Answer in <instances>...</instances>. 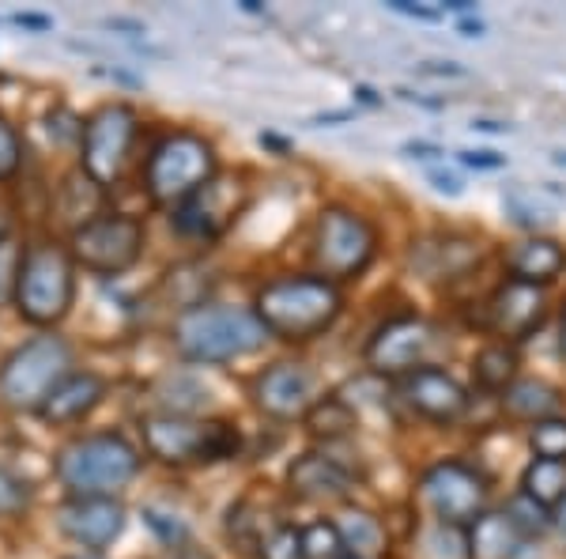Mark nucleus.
I'll list each match as a JSON object with an SVG mask.
<instances>
[{
    "instance_id": "f704fd0d",
    "label": "nucleus",
    "mask_w": 566,
    "mask_h": 559,
    "mask_svg": "<svg viewBox=\"0 0 566 559\" xmlns=\"http://www.w3.org/2000/svg\"><path fill=\"white\" fill-rule=\"evenodd\" d=\"M23 163V148H20V133L12 130L4 114H0V182H8Z\"/></svg>"
},
{
    "instance_id": "72a5a7b5",
    "label": "nucleus",
    "mask_w": 566,
    "mask_h": 559,
    "mask_svg": "<svg viewBox=\"0 0 566 559\" xmlns=\"http://www.w3.org/2000/svg\"><path fill=\"white\" fill-rule=\"evenodd\" d=\"M506 518L514 521L517 529H522V537L525 534H541V529H547V521H552L541 503H533L528 495H514V499H510Z\"/></svg>"
},
{
    "instance_id": "de8ad7c7",
    "label": "nucleus",
    "mask_w": 566,
    "mask_h": 559,
    "mask_svg": "<svg viewBox=\"0 0 566 559\" xmlns=\"http://www.w3.org/2000/svg\"><path fill=\"white\" fill-rule=\"evenodd\" d=\"M461 31L469 34V39H480V34H483V23H472V20H469V23H461Z\"/></svg>"
},
{
    "instance_id": "c03bdc74",
    "label": "nucleus",
    "mask_w": 566,
    "mask_h": 559,
    "mask_svg": "<svg viewBox=\"0 0 566 559\" xmlns=\"http://www.w3.org/2000/svg\"><path fill=\"white\" fill-rule=\"evenodd\" d=\"M552 518H555V529H559V534L566 537V499L559 503V507H555V515H552Z\"/></svg>"
},
{
    "instance_id": "c756f323",
    "label": "nucleus",
    "mask_w": 566,
    "mask_h": 559,
    "mask_svg": "<svg viewBox=\"0 0 566 559\" xmlns=\"http://www.w3.org/2000/svg\"><path fill=\"white\" fill-rule=\"evenodd\" d=\"M528 446L544 462H566V420L559 416L541 420V424L528 431Z\"/></svg>"
},
{
    "instance_id": "bb28decb",
    "label": "nucleus",
    "mask_w": 566,
    "mask_h": 559,
    "mask_svg": "<svg viewBox=\"0 0 566 559\" xmlns=\"http://www.w3.org/2000/svg\"><path fill=\"white\" fill-rule=\"evenodd\" d=\"M34 488L12 465H0V518H23L31 510Z\"/></svg>"
},
{
    "instance_id": "f257e3e1",
    "label": "nucleus",
    "mask_w": 566,
    "mask_h": 559,
    "mask_svg": "<svg viewBox=\"0 0 566 559\" xmlns=\"http://www.w3.org/2000/svg\"><path fill=\"white\" fill-rule=\"evenodd\" d=\"M253 314L280 341H314L340 318V291L325 277H280L258 291Z\"/></svg>"
},
{
    "instance_id": "f8f14e48",
    "label": "nucleus",
    "mask_w": 566,
    "mask_h": 559,
    "mask_svg": "<svg viewBox=\"0 0 566 559\" xmlns=\"http://www.w3.org/2000/svg\"><path fill=\"white\" fill-rule=\"evenodd\" d=\"M245 205V194L239 182L231 178H212L208 186H200L193 197L181 200L175 208V227L189 238H216L219 231L231 227V219L239 216Z\"/></svg>"
},
{
    "instance_id": "c9c22d12",
    "label": "nucleus",
    "mask_w": 566,
    "mask_h": 559,
    "mask_svg": "<svg viewBox=\"0 0 566 559\" xmlns=\"http://www.w3.org/2000/svg\"><path fill=\"white\" fill-rule=\"evenodd\" d=\"M502 208H506L510 216H514V224H522V227H541L547 224L541 208H533L522 194H502Z\"/></svg>"
},
{
    "instance_id": "a878e982",
    "label": "nucleus",
    "mask_w": 566,
    "mask_h": 559,
    "mask_svg": "<svg viewBox=\"0 0 566 559\" xmlns=\"http://www.w3.org/2000/svg\"><path fill=\"white\" fill-rule=\"evenodd\" d=\"M303 559H348L340 526L336 521H314L303 529Z\"/></svg>"
},
{
    "instance_id": "1a4fd4ad",
    "label": "nucleus",
    "mask_w": 566,
    "mask_h": 559,
    "mask_svg": "<svg viewBox=\"0 0 566 559\" xmlns=\"http://www.w3.org/2000/svg\"><path fill=\"white\" fill-rule=\"evenodd\" d=\"M136 110L125 103H109L84 122V136H80V163L84 174L98 189H109L122 182L129 155L136 144Z\"/></svg>"
},
{
    "instance_id": "cd10ccee",
    "label": "nucleus",
    "mask_w": 566,
    "mask_h": 559,
    "mask_svg": "<svg viewBox=\"0 0 566 559\" xmlns=\"http://www.w3.org/2000/svg\"><path fill=\"white\" fill-rule=\"evenodd\" d=\"M306 424L314 435H325V438H336V435H344L348 427H355V412L348 401H340V397H333V401H325V405H314L306 412Z\"/></svg>"
},
{
    "instance_id": "6ab92c4d",
    "label": "nucleus",
    "mask_w": 566,
    "mask_h": 559,
    "mask_svg": "<svg viewBox=\"0 0 566 559\" xmlns=\"http://www.w3.org/2000/svg\"><path fill=\"white\" fill-rule=\"evenodd\" d=\"M103 397H106V382L98 379L95 371H72L69 379L45 397L39 416L53 427L80 424V420H87L91 412L103 405Z\"/></svg>"
},
{
    "instance_id": "0eeeda50",
    "label": "nucleus",
    "mask_w": 566,
    "mask_h": 559,
    "mask_svg": "<svg viewBox=\"0 0 566 559\" xmlns=\"http://www.w3.org/2000/svg\"><path fill=\"white\" fill-rule=\"evenodd\" d=\"M378 253V231L352 208H325L314 227V265L325 280H355Z\"/></svg>"
},
{
    "instance_id": "3c124183",
    "label": "nucleus",
    "mask_w": 566,
    "mask_h": 559,
    "mask_svg": "<svg viewBox=\"0 0 566 559\" xmlns=\"http://www.w3.org/2000/svg\"><path fill=\"white\" fill-rule=\"evenodd\" d=\"M559 163H563V167H566V155H559Z\"/></svg>"
},
{
    "instance_id": "423d86ee",
    "label": "nucleus",
    "mask_w": 566,
    "mask_h": 559,
    "mask_svg": "<svg viewBox=\"0 0 566 559\" xmlns=\"http://www.w3.org/2000/svg\"><path fill=\"white\" fill-rule=\"evenodd\" d=\"M216 178V152L197 133H170L151 148L144 163V189L155 205L178 208L200 186Z\"/></svg>"
},
{
    "instance_id": "ddd939ff",
    "label": "nucleus",
    "mask_w": 566,
    "mask_h": 559,
    "mask_svg": "<svg viewBox=\"0 0 566 559\" xmlns=\"http://www.w3.org/2000/svg\"><path fill=\"white\" fill-rule=\"evenodd\" d=\"M57 526L72 545L87 548V552H103L122 537L125 507L114 495H106V499H69L57 510Z\"/></svg>"
},
{
    "instance_id": "79ce46f5",
    "label": "nucleus",
    "mask_w": 566,
    "mask_h": 559,
    "mask_svg": "<svg viewBox=\"0 0 566 559\" xmlns=\"http://www.w3.org/2000/svg\"><path fill=\"white\" fill-rule=\"evenodd\" d=\"M405 152L416 155V159H431V155H442V148H434V144H408Z\"/></svg>"
},
{
    "instance_id": "37998d69",
    "label": "nucleus",
    "mask_w": 566,
    "mask_h": 559,
    "mask_svg": "<svg viewBox=\"0 0 566 559\" xmlns=\"http://www.w3.org/2000/svg\"><path fill=\"white\" fill-rule=\"evenodd\" d=\"M472 130H476V133H506L510 125H502V122H488V117H480V122H472Z\"/></svg>"
},
{
    "instance_id": "5701e85b",
    "label": "nucleus",
    "mask_w": 566,
    "mask_h": 559,
    "mask_svg": "<svg viewBox=\"0 0 566 559\" xmlns=\"http://www.w3.org/2000/svg\"><path fill=\"white\" fill-rule=\"evenodd\" d=\"M336 526H340L344 548H348L352 559L386 556V529H381V521L374 515H367V510H348Z\"/></svg>"
},
{
    "instance_id": "6e6552de",
    "label": "nucleus",
    "mask_w": 566,
    "mask_h": 559,
    "mask_svg": "<svg viewBox=\"0 0 566 559\" xmlns=\"http://www.w3.org/2000/svg\"><path fill=\"white\" fill-rule=\"evenodd\" d=\"M69 253L76 269L95 277H122L144 253V224L125 213H98L91 224L72 231Z\"/></svg>"
},
{
    "instance_id": "473e14b6",
    "label": "nucleus",
    "mask_w": 566,
    "mask_h": 559,
    "mask_svg": "<svg viewBox=\"0 0 566 559\" xmlns=\"http://www.w3.org/2000/svg\"><path fill=\"white\" fill-rule=\"evenodd\" d=\"M261 559H303V529L276 526L261 540Z\"/></svg>"
},
{
    "instance_id": "412c9836",
    "label": "nucleus",
    "mask_w": 566,
    "mask_h": 559,
    "mask_svg": "<svg viewBox=\"0 0 566 559\" xmlns=\"http://www.w3.org/2000/svg\"><path fill=\"white\" fill-rule=\"evenodd\" d=\"M522 548V529L506 515H480L469 529L472 559H514Z\"/></svg>"
},
{
    "instance_id": "2f4dec72",
    "label": "nucleus",
    "mask_w": 566,
    "mask_h": 559,
    "mask_svg": "<svg viewBox=\"0 0 566 559\" xmlns=\"http://www.w3.org/2000/svg\"><path fill=\"white\" fill-rule=\"evenodd\" d=\"M144 526L151 529L155 537L163 540V545H170V548H181L189 540V529H186V521H181L178 515H167V510H159V507H144Z\"/></svg>"
},
{
    "instance_id": "393cba45",
    "label": "nucleus",
    "mask_w": 566,
    "mask_h": 559,
    "mask_svg": "<svg viewBox=\"0 0 566 559\" xmlns=\"http://www.w3.org/2000/svg\"><path fill=\"white\" fill-rule=\"evenodd\" d=\"M472 371H476V382L483 390L506 393L510 386H514V374H517V352H514V348H506V344H488L476 355Z\"/></svg>"
},
{
    "instance_id": "49530a36",
    "label": "nucleus",
    "mask_w": 566,
    "mask_h": 559,
    "mask_svg": "<svg viewBox=\"0 0 566 559\" xmlns=\"http://www.w3.org/2000/svg\"><path fill=\"white\" fill-rule=\"evenodd\" d=\"M322 125H336V122H352V114H322L317 117Z\"/></svg>"
},
{
    "instance_id": "aec40b11",
    "label": "nucleus",
    "mask_w": 566,
    "mask_h": 559,
    "mask_svg": "<svg viewBox=\"0 0 566 559\" xmlns=\"http://www.w3.org/2000/svg\"><path fill=\"white\" fill-rule=\"evenodd\" d=\"M506 265L514 272V280L541 288V283L555 280L566 269V250L559 242H552V238H525V242H517L510 250Z\"/></svg>"
},
{
    "instance_id": "8fccbe9b",
    "label": "nucleus",
    "mask_w": 566,
    "mask_h": 559,
    "mask_svg": "<svg viewBox=\"0 0 566 559\" xmlns=\"http://www.w3.org/2000/svg\"><path fill=\"white\" fill-rule=\"evenodd\" d=\"M69 559H98V556H69Z\"/></svg>"
},
{
    "instance_id": "a19ab883",
    "label": "nucleus",
    "mask_w": 566,
    "mask_h": 559,
    "mask_svg": "<svg viewBox=\"0 0 566 559\" xmlns=\"http://www.w3.org/2000/svg\"><path fill=\"white\" fill-rule=\"evenodd\" d=\"M15 23H20V27H34V31H50V20H45V15H31V12L15 15Z\"/></svg>"
},
{
    "instance_id": "20e7f679",
    "label": "nucleus",
    "mask_w": 566,
    "mask_h": 559,
    "mask_svg": "<svg viewBox=\"0 0 566 559\" xmlns=\"http://www.w3.org/2000/svg\"><path fill=\"white\" fill-rule=\"evenodd\" d=\"M15 310L31 325H57L76 302V261L69 246L31 242L15 280Z\"/></svg>"
},
{
    "instance_id": "e433bc0d",
    "label": "nucleus",
    "mask_w": 566,
    "mask_h": 559,
    "mask_svg": "<svg viewBox=\"0 0 566 559\" xmlns=\"http://www.w3.org/2000/svg\"><path fill=\"white\" fill-rule=\"evenodd\" d=\"M392 12L408 15V20H423V23H434L442 20V8H427V4H412V0H389Z\"/></svg>"
},
{
    "instance_id": "2eb2a0df",
    "label": "nucleus",
    "mask_w": 566,
    "mask_h": 559,
    "mask_svg": "<svg viewBox=\"0 0 566 559\" xmlns=\"http://www.w3.org/2000/svg\"><path fill=\"white\" fill-rule=\"evenodd\" d=\"M400 397L412 405L419 416L434 420V424H453L469 408V393L453 374L438 371V366H419V371L400 379Z\"/></svg>"
},
{
    "instance_id": "a211bd4d",
    "label": "nucleus",
    "mask_w": 566,
    "mask_h": 559,
    "mask_svg": "<svg viewBox=\"0 0 566 559\" xmlns=\"http://www.w3.org/2000/svg\"><path fill=\"white\" fill-rule=\"evenodd\" d=\"M287 480L298 499H314V503L348 499L355 488V476L344 469L336 457H325V454H303L287 469Z\"/></svg>"
},
{
    "instance_id": "4be33fe9",
    "label": "nucleus",
    "mask_w": 566,
    "mask_h": 559,
    "mask_svg": "<svg viewBox=\"0 0 566 559\" xmlns=\"http://www.w3.org/2000/svg\"><path fill=\"white\" fill-rule=\"evenodd\" d=\"M559 405H563L559 390L547 386V382H536V379L514 382V386L502 393V408H506L514 420H533V424L552 420L555 412H559Z\"/></svg>"
},
{
    "instance_id": "39448f33",
    "label": "nucleus",
    "mask_w": 566,
    "mask_h": 559,
    "mask_svg": "<svg viewBox=\"0 0 566 559\" xmlns=\"http://www.w3.org/2000/svg\"><path fill=\"white\" fill-rule=\"evenodd\" d=\"M72 374V344L42 333L0 363V405L12 412H39L53 390Z\"/></svg>"
},
{
    "instance_id": "b1692460",
    "label": "nucleus",
    "mask_w": 566,
    "mask_h": 559,
    "mask_svg": "<svg viewBox=\"0 0 566 559\" xmlns=\"http://www.w3.org/2000/svg\"><path fill=\"white\" fill-rule=\"evenodd\" d=\"M522 495L541 503L544 510H555L566 499V462H544V457H536L522 476Z\"/></svg>"
},
{
    "instance_id": "a18cd8bd",
    "label": "nucleus",
    "mask_w": 566,
    "mask_h": 559,
    "mask_svg": "<svg viewBox=\"0 0 566 559\" xmlns=\"http://www.w3.org/2000/svg\"><path fill=\"white\" fill-rule=\"evenodd\" d=\"M355 95H359V99H363V103H367V106H378V95H374L370 87H355Z\"/></svg>"
},
{
    "instance_id": "9b49d317",
    "label": "nucleus",
    "mask_w": 566,
    "mask_h": 559,
    "mask_svg": "<svg viewBox=\"0 0 566 559\" xmlns=\"http://www.w3.org/2000/svg\"><path fill=\"white\" fill-rule=\"evenodd\" d=\"M434 325L423 318H392L370 337L367 363L374 374H412L434 348Z\"/></svg>"
},
{
    "instance_id": "603ef678",
    "label": "nucleus",
    "mask_w": 566,
    "mask_h": 559,
    "mask_svg": "<svg viewBox=\"0 0 566 559\" xmlns=\"http://www.w3.org/2000/svg\"><path fill=\"white\" fill-rule=\"evenodd\" d=\"M348 559H352V556H348Z\"/></svg>"
},
{
    "instance_id": "4468645a",
    "label": "nucleus",
    "mask_w": 566,
    "mask_h": 559,
    "mask_svg": "<svg viewBox=\"0 0 566 559\" xmlns=\"http://www.w3.org/2000/svg\"><path fill=\"white\" fill-rule=\"evenodd\" d=\"M208 427L212 420H193V416H144L140 435L144 446L167 465H186V462H205L208 446Z\"/></svg>"
},
{
    "instance_id": "4c0bfd02",
    "label": "nucleus",
    "mask_w": 566,
    "mask_h": 559,
    "mask_svg": "<svg viewBox=\"0 0 566 559\" xmlns=\"http://www.w3.org/2000/svg\"><path fill=\"white\" fill-rule=\"evenodd\" d=\"M458 159L464 163V167H476V170H499L502 163H506L499 152H461Z\"/></svg>"
},
{
    "instance_id": "7ed1b4c3",
    "label": "nucleus",
    "mask_w": 566,
    "mask_h": 559,
    "mask_svg": "<svg viewBox=\"0 0 566 559\" xmlns=\"http://www.w3.org/2000/svg\"><path fill=\"white\" fill-rule=\"evenodd\" d=\"M269 329L245 307H189L175 322V344L193 363H231L253 355Z\"/></svg>"
},
{
    "instance_id": "dca6fc26",
    "label": "nucleus",
    "mask_w": 566,
    "mask_h": 559,
    "mask_svg": "<svg viewBox=\"0 0 566 559\" xmlns=\"http://www.w3.org/2000/svg\"><path fill=\"white\" fill-rule=\"evenodd\" d=\"M258 405L276 420H298L314 408V382L298 363H276L253 386Z\"/></svg>"
},
{
    "instance_id": "c85d7f7f",
    "label": "nucleus",
    "mask_w": 566,
    "mask_h": 559,
    "mask_svg": "<svg viewBox=\"0 0 566 559\" xmlns=\"http://www.w3.org/2000/svg\"><path fill=\"white\" fill-rule=\"evenodd\" d=\"M423 556L427 559H472L469 534H464L461 526H450V521H438L423 540Z\"/></svg>"
},
{
    "instance_id": "9d476101",
    "label": "nucleus",
    "mask_w": 566,
    "mask_h": 559,
    "mask_svg": "<svg viewBox=\"0 0 566 559\" xmlns=\"http://www.w3.org/2000/svg\"><path fill=\"white\" fill-rule=\"evenodd\" d=\"M423 503L450 526H464L483 515L488 503V480L464 462H442L423 476Z\"/></svg>"
},
{
    "instance_id": "09e8293b",
    "label": "nucleus",
    "mask_w": 566,
    "mask_h": 559,
    "mask_svg": "<svg viewBox=\"0 0 566 559\" xmlns=\"http://www.w3.org/2000/svg\"><path fill=\"white\" fill-rule=\"evenodd\" d=\"M563 352H566V307H563Z\"/></svg>"
},
{
    "instance_id": "58836bf2",
    "label": "nucleus",
    "mask_w": 566,
    "mask_h": 559,
    "mask_svg": "<svg viewBox=\"0 0 566 559\" xmlns=\"http://www.w3.org/2000/svg\"><path fill=\"white\" fill-rule=\"evenodd\" d=\"M431 186L438 189V194H450V197H461L464 186L458 174H446V170H431Z\"/></svg>"
},
{
    "instance_id": "f3484780",
    "label": "nucleus",
    "mask_w": 566,
    "mask_h": 559,
    "mask_svg": "<svg viewBox=\"0 0 566 559\" xmlns=\"http://www.w3.org/2000/svg\"><path fill=\"white\" fill-rule=\"evenodd\" d=\"M544 291L536 283H522V280H510L491 296V329L499 337H510V341H525L536 325L544 322Z\"/></svg>"
},
{
    "instance_id": "ea45409f",
    "label": "nucleus",
    "mask_w": 566,
    "mask_h": 559,
    "mask_svg": "<svg viewBox=\"0 0 566 559\" xmlns=\"http://www.w3.org/2000/svg\"><path fill=\"white\" fill-rule=\"evenodd\" d=\"M419 76H464V69L458 61H427V65L416 69Z\"/></svg>"
},
{
    "instance_id": "f03ea898",
    "label": "nucleus",
    "mask_w": 566,
    "mask_h": 559,
    "mask_svg": "<svg viewBox=\"0 0 566 559\" xmlns=\"http://www.w3.org/2000/svg\"><path fill=\"white\" fill-rule=\"evenodd\" d=\"M57 480L72 499H106L117 495L140 473V454L125 435L95 431V435L72 438L57 454Z\"/></svg>"
},
{
    "instance_id": "7c9ffc66",
    "label": "nucleus",
    "mask_w": 566,
    "mask_h": 559,
    "mask_svg": "<svg viewBox=\"0 0 566 559\" xmlns=\"http://www.w3.org/2000/svg\"><path fill=\"white\" fill-rule=\"evenodd\" d=\"M27 246L15 235H0V307L8 299H15V280H20V265H23Z\"/></svg>"
}]
</instances>
